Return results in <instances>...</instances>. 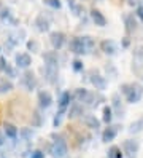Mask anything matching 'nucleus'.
I'll use <instances>...</instances> for the list:
<instances>
[{
	"label": "nucleus",
	"instance_id": "obj_42",
	"mask_svg": "<svg viewBox=\"0 0 143 158\" xmlns=\"http://www.w3.org/2000/svg\"><path fill=\"white\" fill-rule=\"evenodd\" d=\"M3 142H5V137H3L2 133H0V145H3Z\"/></svg>",
	"mask_w": 143,
	"mask_h": 158
},
{
	"label": "nucleus",
	"instance_id": "obj_24",
	"mask_svg": "<svg viewBox=\"0 0 143 158\" xmlns=\"http://www.w3.org/2000/svg\"><path fill=\"white\" fill-rule=\"evenodd\" d=\"M127 131H129L130 134H138V133H141V131H143V117L138 118V120H135V122H132Z\"/></svg>",
	"mask_w": 143,
	"mask_h": 158
},
{
	"label": "nucleus",
	"instance_id": "obj_15",
	"mask_svg": "<svg viewBox=\"0 0 143 158\" xmlns=\"http://www.w3.org/2000/svg\"><path fill=\"white\" fill-rule=\"evenodd\" d=\"M91 19L95 26H99V27H105L107 26V18L103 16V13L100 10H97V8H92L91 10Z\"/></svg>",
	"mask_w": 143,
	"mask_h": 158
},
{
	"label": "nucleus",
	"instance_id": "obj_13",
	"mask_svg": "<svg viewBox=\"0 0 143 158\" xmlns=\"http://www.w3.org/2000/svg\"><path fill=\"white\" fill-rule=\"evenodd\" d=\"M135 15H124V26H126V32H127V35H130V34H133L137 31V27H138V23H137V19H135Z\"/></svg>",
	"mask_w": 143,
	"mask_h": 158
},
{
	"label": "nucleus",
	"instance_id": "obj_40",
	"mask_svg": "<svg viewBox=\"0 0 143 158\" xmlns=\"http://www.w3.org/2000/svg\"><path fill=\"white\" fill-rule=\"evenodd\" d=\"M129 45H130V37H129V35H126V37L122 39L121 46H122V48H129Z\"/></svg>",
	"mask_w": 143,
	"mask_h": 158
},
{
	"label": "nucleus",
	"instance_id": "obj_18",
	"mask_svg": "<svg viewBox=\"0 0 143 158\" xmlns=\"http://www.w3.org/2000/svg\"><path fill=\"white\" fill-rule=\"evenodd\" d=\"M111 102H113V109H114V112H116V115L118 117H122L124 106H122V99H121L119 93H114V94L111 96Z\"/></svg>",
	"mask_w": 143,
	"mask_h": 158
},
{
	"label": "nucleus",
	"instance_id": "obj_4",
	"mask_svg": "<svg viewBox=\"0 0 143 158\" xmlns=\"http://www.w3.org/2000/svg\"><path fill=\"white\" fill-rule=\"evenodd\" d=\"M69 50H70V53L76 54V56H81V54L89 53V50L86 48V45H84L81 37H73V39L70 40V43H69Z\"/></svg>",
	"mask_w": 143,
	"mask_h": 158
},
{
	"label": "nucleus",
	"instance_id": "obj_16",
	"mask_svg": "<svg viewBox=\"0 0 143 158\" xmlns=\"http://www.w3.org/2000/svg\"><path fill=\"white\" fill-rule=\"evenodd\" d=\"M100 50L105 54H108V56H114L116 51H118V46H116V43H114L113 40H102L100 42Z\"/></svg>",
	"mask_w": 143,
	"mask_h": 158
},
{
	"label": "nucleus",
	"instance_id": "obj_17",
	"mask_svg": "<svg viewBox=\"0 0 143 158\" xmlns=\"http://www.w3.org/2000/svg\"><path fill=\"white\" fill-rule=\"evenodd\" d=\"M34 24H35V27H37V31L42 32V34H45V32L50 31V21L45 18V15H38V16L35 18Z\"/></svg>",
	"mask_w": 143,
	"mask_h": 158
},
{
	"label": "nucleus",
	"instance_id": "obj_5",
	"mask_svg": "<svg viewBox=\"0 0 143 158\" xmlns=\"http://www.w3.org/2000/svg\"><path fill=\"white\" fill-rule=\"evenodd\" d=\"M37 83H38V80H37V77H35L34 70L26 69V72L22 73V77H21V85H22L27 91H34V89L37 88Z\"/></svg>",
	"mask_w": 143,
	"mask_h": 158
},
{
	"label": "nucleus",
	"instance_id": "obj_14",
	"mask_svg": "<svg viewBox=\"0 0 143 158\" xmlns=\"http://www.w3.org/2000/svg\"><path fill=\"white\" fill-rule=\"evenodd\" d=\"M42 58L45 61L46 66H54V67H59V56H57V51H45L42 54Z\"/></svg>",
	"mask_w": 143,
	"mask_h": 158
},
{
	"label": "nucleus",
	"instance_id": "obj_26",
	"mask_svg": "<svg viewBox=\"0 0 143 158\" xmlns=\"http://www.w3.org/2000/svg\"><path fill=\"white\" fill-rule=\"evenodd\" d=\"M3 131H5L6 137H10V139H16V137H18V133H19L18 128H16L14 125H11V123H5Z\"/></svg>",
	"mask_w": 143,
	"mask_h": 158
},
{
	"label": "nucleus",
	"instance_id": "obj_31",
	"mask_svg": "<svg viewBox=\"0 0 143 158\" xmlns=\"http://www.w3.org/2000/svg\"><path fill=\"white\" fill-rule=\"evenodd\" d=\"M43 3H45L46 6L53 8V10H61V8H62L61 0H43Z\"/></svg>",
	"mask_w": 143,
	"mask_h": 158
},
{
	"label": "nucleus",
	"instance_id": "obj_30",
	"mask_svg": "<svg viewBox=\"0 0 143 158\" xmlns=\"http://www.w3.org/2000/svg\"><path fill=\"white\" fill-rule=\"evenodd\" d=\"M0 16H2V19H3L5 23H6V21H11L13 24H16V19H13L10 8H2V11H0Z\"/></svg>",
	"mask_w": 143,
	"mask_h": 158
},
{
	"label": "nucleus",
	"instance_id": "obj_36",
	"mask_svg": "<svg viewBox=\"0 0 143 158\" xmlns=\"http://www.w3.org/2000/svg\"><path fill=\"white\" fill-rule=\"evenodd\" d=\"M21 136L26 139V141H27V139H30L32 136H34V129H29V128H22L21 129Z\"/></svg>",
	"mask_w": 143,
	"mask_h": 158
},
{
	"label": "nucleus",
	"instance_id": "obj_21",
	"mask_svg": "<svg viewBox=\"0 0 143 158\" xmlns=\"http://www.w3.org/2000/svg\"><path fill=\"white\" fill-rule=\"evenodd\" d=\"M83 114H84V109H83V104H80V102H75L69 109V118H78Z\"/></svg>",
	"mask_w": 143,
	"mask_h": 158
},
{
	"label": "nucleus",
	"instance_id": "obj_38",
	"mask_svg": "<svg viewBox=\"0 0 143 158\" xmlns=\"http://www.w3.org/2000/svg\"><path fill=\"white\" fill-rule=\"evenodd\" d=\"M45 152L43 150H34L30 155H29V158H45Z\"/></svg>",
	"mask_w": 143,
	"mask_h": 158
},
{
	"label": "nucleus",
	"instance_id": "obj_10",
	"mask_svg": "<svg viewBox=\"0 0 143 158\" xmlns=\"http://www.w3.org/2000/svg\"><path fill=\"white\" fill-rule=\"evenodd\" d=\"M14 64H16V67L18 69H29L32 66V58H30V54L29 53H18L16 56H14Z\"/></svg>",
	"mask_w": 143,
	"mask_h": 158
},
{
	"label": "nucleus",
	"instance_id": "obj_37",
	"mask_svg": "<svg viewBox=\"0 0 143 158\" xmlns=\"http://www.w3.org/2000/svg\"><path fill=\"white\" fill-rule=\"evenodd\" d=\"M72 11H73L75 16H81V15L84 13V8H83V5H78V3H76L75 6H72Z\"/></svg>",
	"mask_w": 143,
	"mask_h": 158
},
{
	"label": "nucleus",
	"instance_id": "obj_32",
	"mask_svg": "<svg viewBox=\"0 0 143 158\" xmlns=\"http://www.w3.org/2000/svg\"><path fill=\"white\" fill-rule=\"evenodd\" d=\"M105 72H107V75H110L111 78H114L118 75V70H116V67H114L111 62H108L107 66H105Z\"/></svg>",
	"mask_w": 143,
	"mask_h": 158
},
{
	"label": "nucleus",
	"instance_id": "obj_6",
	"mask_svg": "<svg viewBox=\"0 0 143 158\" xmlns=\"http://www.w3.org/2000/svg\"><path fill=\"white\" fill-rule=\"evenodd\" d=\"M43 77L48 83H51V85H54V83L57 81V78H59V67H54V66H45L40 69Z\"/></svg>",
	"mask_w": 143,
	"mask_h": 158
},
{
	"label": "nucleus",
	"instance_id": "obj_8",
	"mask_svg": "<svg viewBox=\"0 0 143 158\" xmlns=\"http://www.w3.org/2000/svg\"><path fill=\"white\" fill-rule=\"evenodd\" d=\"M122 148H124V153H126L129 158H135L138 148H140V144H138L137 139H127V141H124Z\"/></svg>",
	"mask_w": 143,
	"mask_h": 158
},
{
	"label": "nucleus",
	"instance_id": "obj_7",
	"mask_svg": "<svg viewBox=\"0 0 143 158\" xmlns=\"http://www.w3.org/2000/svg\"><path fill=\"white\" fill-rule=\"evenodd\" d=\"M65 40H67V35L64 32H61V31H54V32L50 34V43H51V46L56 51L61 50L62 46L65 45Z\"/></svg>",
	"mask_w": 143,
	"mask_h": 158
},
{
	"label": "nucleus",
	"instance_id": "obj_39",
	"mask_svg": "<svg viewBox=\"0 0 143 158\" xmlns=\"http://www.w3.org/2000/svg\"><path fill=\"white\" fill-rule=\"evenodd\" d=\"M135 16L143 23V5H138V6L135 8Z\"/></svg>",
	"mask_w": 143,
	"mask_h": 158
},
{
	"label": "nucleus",
	"instance_id": "obj_19",
	"mask_svg": "<svg viewBox=\"0 0 143 158\" xmlns=\"http://www.w3.org/2000/svg\"><path fill=\"white\" fill-rule=\"evenodd\" d=\"M73 99V94H70V91H64L61 98H59V110H62V112H65L67 107L70 106V101Z\"/></svg>",
	"mask_w": 143,
	"mask_h": 158
},
{
	"label": "nucleus",
	"instance_id": "obj_28",
	"mask_svg": "<svg viewBox=\"0 0 143 158\" xmlns=\"http://www.w3.org/2000/svg\"><path fill=\"white\" fill-rule=\"evenodd\" d=\"M108 158H122V152H121V147L118 145H113L108 148Z\"/></svg>",
	"mask_w": 143,
	"mask_h": 158
},
{
	"label": "nucleus",
	"instance_id": "obj_35",
	"mask_svg": "<svg viewBox=\"0 0 143 158\" xmlns=\"http://www.w3.org/2000/svg\"><path fill=\"white\" fill-rule=\"evenodd\" d=\"M64 114L65 112H62V110H57V112H56V117H54V120H53V125L57 128V126H59L61 125V122H62V117H64Z\"/></svg>",
	"mask_w": 143,
	"mask_h": 158
},
{
	"label": "nucleus",
	"instance_id": "obj_44",
	"mask_svg": "<svg viewBox=\"0 0 143 158\" xmlns=\"http://www.w3.org/2000/svg\"><path fill=\"white\" fill-rule=\"evenodd\" d=\"M140 2H143V0H140Z\"/></svg>",
	"mask_w": 143,
	"mask_h": 158
},
{
	"label": "nucleus",
	"instance_id": "obj_1",
	"mask_svg": "<svg viewBox=\"0 0 143 158\" xmlns=\"http://www.w3.org/2000/svg\"><path fill=\"white\" fill-rule=\"evenodd\" d=\"M121 93L126 96V101L129 104H137L140 99L143 98V86L140 83L133 81V83H122L121 85Z\"/></svg>",
	"mask_w": 143,
	"mask_h": 158
},
{
	"label": "nucleus",
	"instance_id": "obj_33",
	"mask_svg": "<svg viewBox=\"0 0 143 158\" xmlns=\"http://www.w3.org/2000/svg\"><path fill=\"white\" fill-rule=\"evenodd\" d=\"M72 69H73L75 72H83V70H84L83 61H81V59H73V61H72Z\"/></svg>",
	"mask_w": 143,
	"mask_h": 158
},
{
	"label": "nucleus",
	"instance_id": "obj_27",
	"mask_svg": "<svg viewBox=\"0 0 143 158\" xmlns=\"http://www.w3.org/2000/svg\"><path fill=\"white\" fill-rule=\"evenodd\" d=\"M102 120H103V123H107V125L111 123V120H113V109L110 106L103 107V117H102Z\"/></svg>",
	"mask_w": 143,
	"mask_h": 158
},
{
	"label": "nucleus",
	"instance_id": "obj_22",
	"mask_svg": "<svg viewBox=\"0 0 143 158\" xmlns=\"http://www.w3.org/2000/svg\"><path fill=\"white\" fill-rule=\"evenodd\" d=\"M30 115H32V117H30L32 126H34V128H40V126L43 125V115H42V112H40L38 109H35V110H32Z\"/></svg>",
	"mask_w": 143,
	"mask_h": 158
},
{
	"label": "nucleus",
	"instance_id": "obj_23",
	"mask_svg": "<svg viewBox=\"0 0 143 158\" xmlns=\"http://www.w3.org/2000/svg\"><path fill=\"white\" fill-rule=\"evenodd\" d=\"M83 123L88 126L89 129H99L100 128V122L95 118V115H86L83 118Z\"/></svg>",
	"mask_w": 143,
	"mask_h": 158
},
{
	"label": "nucleus",
	"instance_id": "obj_2",
	"mask_svg": "<svg viewBox=\"0 0 143 158\" xmlns=\"http://www.w3.org/2000/svg\"><path fill=\"white\" fill-rule=\"evenodd\" d=\"M51 139H53V144L50 145V153L53 155V158H65L69 147H67V141L64 139V136L53 133Z\"/></svg>",
	"mask_w": 143,
	"mask_h": 158
},
{
	"label": "nucleus",
	"instance_id": "obj_43",
	"mask_svg": "<svg viewBox=\"0 0 143 158\" xmlns=\"http://www.w3.org/2000/svg\"><path fill=\"white\" fill-rule=\"evenodd\" d=\"M0 51H2V46H0Z\"/></svg>",
	"mask_w": 143,
	"mask_h": 158
},
{
	"label": "nucleus",
	"instance_id": "obj_25",
	"mask_svg": "<svg viewBox=\"0 0 143 158\" xmlns=\"http://www.w3.org/2000/svg\"><path fill=\"white\" fill-rule=\"evenodd\" d=\"M132 62H138V64H143V45H137L132 51Z\"/></svg>",
	"mask_w": 143,
	"mask_h": 158
},
{
	"label": "nucleus",
	"instance_id": "obj_9",
	"mask_svg": "<svg viewBox=\"0 0 143 158\" xmlns=\"http://www.w3.org/2000/svg\"><path fill=\"white\" fill-rule=\"evenodd\" d=\"M0 72L5 73V77H8V78H16L18 77V70L6 61L5 56H0Z\"/></svg>",
	"mask_w": 143,
	"mask_h": 158
},
{
	"label": "nucleus",
	"instance_id": "obj_41",
	"mask_svg": "<svg viewBox=\"0 0 143 158\" xmlns=\"http://www.w3.org/2000/svg\"><path fill=\"white\" fill-rule=\"evenodd\" d=\"M67 2H69V6H70V8L76 5V2H75V0H67Z\"/></svg>",
	"mask_w": 143,
	"mask_h": 158
},
{
	"label": "nucleus",
	"instance_id": "obj_3",
	"mask_svg": "<svg viewBox=\"0 0 143 158\" xmlns=\"http://www.w3.org/2000/svg\"><path fill=\"white\" fill-rule=\"evenodd\" d=\"M89 81L92 83V86L97 91L107 89V78H105L97 69H91L89 70Z\"/></svg>",
	"mask_w": 143,
	"mask_h": 158
},
{
	"label": "nucleus",
	"instance_id": "obj_20",
	"mask_svg": "<svg viewBox=\"0 0 143 158\" xmlns=\"http://www.w3.org/2000/svg\"><path fill=\"white\" fill-rule=\"evenodd\" d=\"M11 89H14V85H13L11 78L0 77V94H6V93H10Z\"/></svg>",
	"mask_w": 143,
	"mask_h": 158
},
{
	"label": "nucleus",
	"instance_id": "obj_34",
	"mask_svg": "<svg viewBox=\"0 0 143 158\" xmlns=\"http://www.w3.org/2000/svg\"><path fill=\"white\" fill-rule=\"evenodd\" d=\"M81 39H83V42H84V45H86V48L91 51V50L94 48V45H95L94 39H92V37H89V35H83Z\"/></svg>",
	"mask_w": 143,
	"mask_h": 158
},
{
	"label": "nucleus",
	"instance_id": "obj_11",
	"mask_svg": "<svg viewBox=\"0 0 143 158\" xmlns=\"http://www.w3.org/2000/svg\"><path fill=\"white\" fill-rule=\"evenodd\" d=\"M37 99H38V106H40V109H48V107H51V104H53V96H51V93L46 91V89L38 91Z\"/></svg>",
	"mask_w": 143,
	"mask_h": 158
},
{
	"label": "nucleus",
	"instance_id": "obj_29",
	"mask_svg": "<svg viewBox=\"0 0 143 158\" xmlns=\"http://www.w3.org/2000/svg\"><path fill=\"white\" fill-rule=\"evenodd\" d=\"M26 46H27V50L32 51V53H38V51H40V43H38L35 39H30L26 43Z\"/></svg>",
	"mask_w": 143,
	"mask_h": 158
},
{
	"label": "nucleus",
	"instance_id": "obj_12",
	"mask_svg": "<svg viewBox=\"0 0 143 158\" xmlns=\"http://www.w3.org/2000/svg\"><path fill=\"white\" fill-rule=\"evenodd\" d=\"M119 128H121V126H118V125H114V126L108 125V128H105V129H103V133H102V142H105V144L111 142L113 139L118 136Z\"/></svg>",
	"mask_w": 143,
	"mask_h": 158
}]
</instances>
